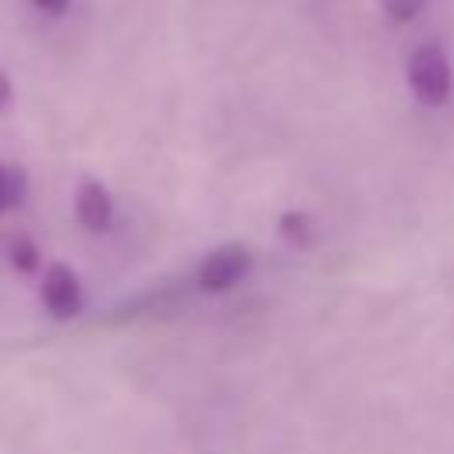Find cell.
<instances>
[{"mask_svg":"<svg viewBox=\"0 0 454 454\" xmlns=\"http://www.w3.org/2000/svg\"><path fill=\"white\" fill-rule=\"evenodd\" d=\"M74 216L89 231H106L114 220V199L99 181H82L74 195Z\"/></svg>","mask_w":454,"mask_h":454,"instance_id":"4","label":"cell"},{"mask_svg":"<svg viewBox=\"0 0 454 454\" xmlns=\"http://www.w3.org/2000/svg\"><path fill=\"white\" fill-rule=\"evenodd\" d=\"M39 11H50V14H60L67 7V0H32Z\"/></svg>","mask_w":454,"mask_h":454,"instance_id":"9","label":"cell"},{"mask_svg":"<svg viewBox=\"0 0 454 454\" xmlns=\"http://www.w3.org/2000/svg\"><path fill=\"white\" fill-rule=\"evenodd\" d=\"M277 231H280V238H284L287 245L305 248V245L312 241V216L301 213V209H287V213H280Z\"/></svg>","mask_w":454,"mask_h":454,"instance_id":"5","label":"cell"},{"mask_svg":"<svg viewBox=\"0 0 454 454\" xmlns=\"http://www.w3.org/2000/svg\"><path fill=\"white\" fill-rule=\"evenodd\" d=\"M11 266H14V270H21V273H32V270L39 266V248H35V241H32V238L18 234V238L11 241Z\"/></svg>","mask_w":454,"mask_h":454,"instance_id":"7","label":"cell"},{"mask_svg":"<svg viewBox=\"0 0 454 454\" xmlns=\"http://www.w3.org/2000/svg\"><path fill=\"white\" fill-rule=\"evenodd\" d=\"M408 85L411 92L426 103V106H440L450 99V89H454V71H450V60L440 46L426 43L411 53L408 60Z\"/></svg>","mask_w":454,"mask_h":454,"instance_id":"1","label":"cell"},{"mask_svg":"<svg viewBox=\"0 0 454 454\" xmlns=\"http://www.w3.org/2000/svg\"><path fill=\"white\" fill-rule=\"evenodd\" d=\"M21 195H25V174L18 167L0 163V213L11 209V206H18Z\"/></svg>","mask_w":454,"mask_h":454,"instance_id":"6","label":"cell"},{"mask_svg":"<svg viewBox=\"0 0 454 454\" xmlns=\"http://www.w3.org/2000/svg\"><path fill=\"white\" fill-rule=\"evenodd\" d=\"M383 7H387V14H390L394 21H411V18L422 14L426 0H383Z\"/></svg>","mask_w":454,"mask_h":454,"instance_id":"8","label":"cell"},{"mask_svg":"<svg viewBox=\"0 0 454 454\" xmlns=\"http://www.w3.org/2000/svg\"><path fill=\"white\" fill-rule=\"evenodd\" d=\"M7 103H11V78L0 71V110H4Z\"/></svg>","mask_w":454,"mask_h":454,"instance_id":"10","label":"cell"},{"mask_svg":"<svg viewBox=\"0 0 454 454\" xmlns=\"http://www.w3.org/2000/svg\"><path fill=\"white\" fill-rule=\"evenodd\" d=\"M248 270H252L248 245H220V248H213L202 259V266H199V287L209 291V294L231 291Z\"/></svg>","mask_w":454,"mask_h":454,"instance_id":"2","label":"cell"},{"mask_svg":"<svg viewBox=\"0 0 454 454\" xmlns=\"http://www.w3.org/2000/svg\"><path fill=\"white\" fill-rule=\"evenodd\" d=\"M39 294H43V305L53 312V316H74L78 309H82V287H78V277H74V270L71 266H64V262H50L46 270H43V287H39Z\"/></svg>","mask_w":454,"mask_h":454,"instance_id":"3","label":"cell"}]
</instances>
